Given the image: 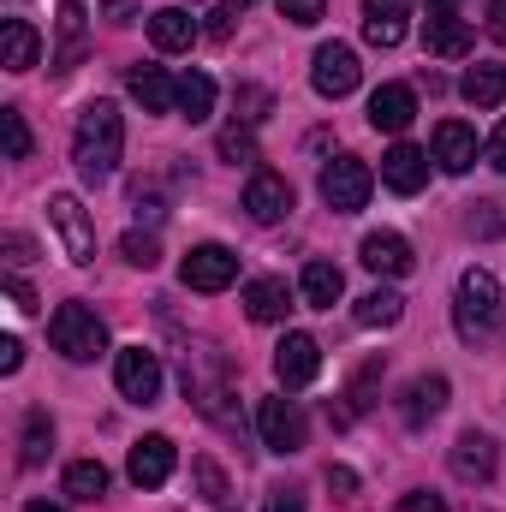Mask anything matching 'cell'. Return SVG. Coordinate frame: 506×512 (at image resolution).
I'll return each mask as SVG.
<instances>
[{
  "mask_svg": "<svg viewBox=\"0 0 506 512\" xmlns=\"http://www.w3.org/2000/svg\"><path fill=\"white\" fill-rule=\"evenodd\" d=\"M262 512H304V501H298L292 489H274V495H268V507H262Z\"/></svg>",
  "mask_w": 506,
  "mask_h": 512,
  "instance_id": "7bdbcfd3",
  "label": "cell"
},
{
  "mask_svg": "<svg viewBox=\"0 0 506 512\" xmlns=\"http://www.w3.org/2000/svg\"><path fill=\"white\" fill-rule=\"evenodd\" d=\"M114 382H120V393H126L131 405H155L161 399V358L149 346H126L114 358Z\"/></svg>",
  "mask_w": 506,
  "mask_h": 512,
  "instance_id": "52a82bcc",
  "label": "cell"
},
{
  "mask_svg": "<svg viewBox=\"0 0 506 512\" xmlns=\"http://www.w3.org/2000/svg\"><path fill=\"white\" fill-rule=\"evenodd\" d=\"M435 161L447 173H471L477 167V131L465 126V120H441L435 126Z\"/></svg>",
  "mask_w": 506,
  "mask_h": 512,
  "instance_id": "e0dca14e",
  "label": "cell"
},
{
  "mask_svg": "<svg viewBox=\"0 0 506 512\" xmlns=\"http://www.w3.org/2000/svg\"><path fill=\"white\" fill-rule=\"evenodd\" d=\"M405 18H411V0H364V42L370 48H399Z\"/></svg>",
  "mask_w": 506,
  "mask_h": 512,
  "instance_id": "9a60e30c",
  "label": "cell"
},
{
  "mask_svg": "<svg viewBox=\"0 0 506 512\" xmlns=\"http://www.w3.org/2000/svg\"><path fill=\"white\" fill-rule=\"evenodd\" d=\"M358 78H364V66H358V54H352L346 42H322V48H316V60H310V84H316V96L340 102V96L358 90Z\"/></svg>",
  "mask_w": 506,
  "mask_h": 512,
  "instance_id": "5b68a950",
  "label": "cell"
},
{
  "mask_svg": "<svg viewBox=\"0 0 506 512\" xmlns=\"http://www.w3.org/2000/svg\"><path fill=\"white\" fill-rule=\"evenodd\" d=\"M120 256H126L131 268H155L161 262V245H155V233H126L120 239Z\"/></svg>",
  "mask_w": 506,
  "mask_h": 512,
  "instance_id": "836d02e7",
  "label": "cell"
},
{
  "mask_svg": "<svg viewBox=\"0 0 506 512\" xmlns=\"http://www.w3.org/2000/svg\"><path fill=\"white\" fill-rule=\"evenodd\" d=\"M131 96L143 102V114H173L179 108V84L161 66H131Z\"/></svg>",
  "mask_w": 506,
  "mask_h": 512,
  "instance_id": "7402d4cb",
  "label": "cell"
},
{
  "mask_svg": "<svg viewBox=\"0 0 506 512\" xmlns=\"http://www.w3.org/2000/svg\"><path fill=\"white\" fill-rule=\"evenodd\" d=\"M358 256H364V268H370V274H393V280H399V274H411V262H417L411 245H405L399 233H370V239L358 245Z\"/></svg>",
  "mask_w": 506,
  "mask_h": 512,
  "instance_id": "d6986e66",
  "label": "cell"
},
{
  "mask_svg": "<svg viewBox=\"0 0 506 512\" xmlns=\"http://www.w3.org/2000/svg\"><path fill=\"white\" fill-rule=\"evenodd\" d=\"M370 191H376V173H370V161H358V155H340V161H328V167H322V203H328V209H340V215H358V209L370 203Z\"/></svg>",
  "mask_w": 506,
  "mask_h": 512,
  "instance_id": "277c9868",
  "label": "cell"
},
{
  "mask_svg": "<svg viewBox=\"0 0 506 512\" xmlns=\"http://www.w3.org/2000/svg\"><path fill=\"white\" fill-rule=\"evenodd\" d=\"M245 209H251V221H262V227L286 221L292 215V185L262 167V173H251V185H245Z\"/></svg>",
  "mask_w": 506,
  "mask_h": 512,
  "instance_id": "4fadbf2b",
  "label": "cell"
},
{
  "mask_svg": "<svg viewBox=\"0 0 506 512\" xmlns=\"http://www.w3.org/2000/svg\"><path fill=\"white\" fill-rule=\"evenodd\" d=\"M221 155H227V161H256V143H251V131L227 126V131H221Z\"/></svg>",
  "mask_w": 506,
  "mask_h": 512,
  "instance_id": "d590c367",
  "label": "cell"
},
{
  "mask_svg": "<svg viewBox=\"0 0 506 512\" xmlns=\"http://www.w3.org/2000/svg\"><path fill=\"white\" fill-rule=\"evenodd\" d=\"M233 6H251V0H233Z\"/></svg>",
  "mask_w": 506,
  "mask_h": 512,
  "instance_id": "681fc988",
  "label": "cell"
},
{
  "mask_svg": "<svg viewBox=\"0 0 506 512\" xmlns=\"http://www.w3.org/2000/svg\"><path fill=\"white\" fill-rule=\"evenodd\" d=\"M459 96H465L471 108H501V102H506V66H489V60H477V66L459 78Z\"/></svg>",
  "mask_w": 506,
  "mask_h": 512,
  "instance_id": "d4e9b609",
  "label": "cell"
},
{
  "mask_svg": "<svg viewBox=\"0 0 506 512\" xmlns=\"http://www.w3.org/2000/svg\"><path fill=\"white\" fill-rule=\"evenodd\" d=\"M489 161H495V167L506 173V120L495 126V137H489Z\"/></svg>",
  "mask_w": 506,
  "mask_h": 512,
  "instance_id": "f6af8a7d",
  "label": "cell"
},
{
  "mask_svg": "<svg viewBox=\"0 0 506 512\" xmlns=\"http://www.w3.org/2000/svg\"><path fill=\"white\" fill-rule=\"evenodd\" d=\"M423 42H429V54H441V60H465V54H471V24L459 18V0H429Z\"/></svg>",
  "mask_w": 506,
  "mask_h": 512,
  "instance_id": "9c48e42d",
  "label": "cell"
},
{
  "mask_svg": "<svg viewBox=\"0 0 506 512\" xmlns=\"http://www.w3.org/2000/svg\"><path fill=\"white\" fill-rule=\"evenodd\" d=\"M256 435L268 453H298L304 447V411L292 399H262L256 405Z\"/></svg>",
  "mask_w": 506,
  "mask_h": 512,
  "instance_id": "ba28073f",
  "label": "cell"
},
{
  "mask_svg": "<svg viewBox=\"0 0 506 512\" xmlns=\"http://www.w3.org/2000/svg\"><path fill=\"white\" fill-rule=\"evenodd\" d=\"M66 495H72V501H102V495H108V471H102L96 459L66 465Z\"/></svg>",
  "mask_w": 506,
  "mask_h": 512,
  "instance_id": "f546056e",
  "label": "cell"
},
{
  "mask_svg": "<svg viewBox=\"0 0 506 512\" xmlns=\"http://www.w3.org/2000/svg\"><path fill=\"white\" fill-rule=\"evenodd\" d=\"M381 179H387V191L411 197V191L429 185V155H423L417 143H393V149L381 155Z\"/></svg>",
  "mask_w": 506,
  "mask_h": 512,
  "instance_id": "5bb4252c",
  "label": "cell"
},
{
  "mask_svg": "<svg viewBox=\"0 0 506 512\" xmlns=\"http://www.w3.org/2000/svg\"><path fill=\"white\" fill-rule=\"evenodd\" d=\"M489 30H495V42H506V0H489Z\"/></svg>",
  "mask_w": 506,
  "mask_h": 512,
  "instance_id": "bcb514c9",
  "label": "cell"
},
{
  "mask_svg": "<svg viewBox=\"0 0 506 512\" xmlns=\"http://www.w3.org/2000/svg\"><path fill=\"white\" fill-rule=\"evenodd\" d=\"M453 477H465V483H489V477H495V441L477 435V429H465V435L453 441Z\"/></svg>",
  "mask_w": 506,
  "mask_h": 512,
  "instance_id": "ac0fdd59",
  "label": "cell"
},
{
  "mask_svg": "<svg viewBox=\"0 0 506 512\" xmlns=\"http://www.w3.org/2000/svg\"><path fill=\"white\" fill-rule=\"evenodd\" d=\"M239 12H245V6H233V0H227V6H221V12H209V36H227V30H233V18H239Z\"/></svg>",
  "mask_w": 506,
  "mask_h": 512,
  "instance_id": "f35d334b",
  "label": "cell"
},
{
  "mask_svg": "<svg viewBox=\"0 0 506 512\" xmlns=\"http://www.w3.org/2000/svg\"><path fill=\"white\" fill-rule=\"evenodd\" d=\"M411 120H417V96L405 84H381L370 96V126L376 131H405Z\"/></svg>",
  "mask_w": 506,
  "mask_h": 512,
  "instance_id": "ffe728a7",
  "label": "cell"
},
{
  "mask_svg": "<svg viewBox=\"0 0 506 512\" xmlns=\"http://www.w3.org/2000/svg\"><path fill=\"white\" fill-rule=\"evenodd\" d=\"M173 459H179V453H173V441H167V435H143V441L131 447L126 471H131V483H137V489H161V483L173 477Z\"/></svg>",
  "mask_w": 506,
  "mask_h": 512,
  "instance_id": "7c38bea8",
  "label": "cell"
},
{
  "mask_svg": "<svg viewBox=\"0 0 506 512\" xmlns=\"http://www.w3.org/2000/svg\"><path fill=\"white\" fill-rule=\"evenodd\" d=\"M322 12H328V0H280L286 24H322Z\"/></svg>",
  "mask_w": 506,
  "mask_h": 512,
  "instance_id": "e575fe53",
  "label": "cell"
},
{
  "mask_svg": "<svg viewBox=\"0 0 506 512\" xmlns=\"http://www.w3.org/2000/svg\"><path fill=\"white\" fill-rule=\"evenodd\" d=\"M316 370H322V346L310 334H286L274 346V376H280V387H310Z\"/></svg>",
  "mask_w": 506,
  "mask_h": 512,
  "instance_id": "8fae6325",
  "label": "cell"
},
{
  "mask_svg": "<svg viewBox=\"0 0 506 512\" xmlns=\"http://www.w3.org/2000/svg\"><path fill=\"white\" fill-rule=\"evenodd\" d=\"M120 149H126V120L114 102H90L78 114V131H72V161L90 185H102L114 167H120Z\"/></svg>",
  "mask_w": 506,
  "mask_h": 512,
  "instance_id": "6da1fadb",
  "label": "cell"
},
{
  "mask_svg": "<svg viewBox=\"0 0 506 512\" xmlns=\"http://www.w3.org/2000/svg\"><path fill=\"white\" fill-rule=\"evenodd\" d=\"M501 203H477L471 209V233H483V239H501Z\"/></svg>",
  "mask_w": 506,
  "mask_h": 512,
  "instance_id": "8d00e7d4",
  "label": "cell"
},
{
  "mask_svg": "<svg viewBox=\"0 0 506 512\" xmlns=\"http://www.w3.org/2000/svg\"><path fill=\"white\" fill-rule=\"evenodd\" d=\"M48 221H54V233H60V245H66L72 262H96V227H90V215H84V203L72 191L48 197Z\"/></svg>",
  "mask_w": 506,
  "mask_h": 512,
  "instance_id": "8992f818",
  "label": "cell"
},
{
  "mask_svg": "<svg viewBox=\"0 0 506 512\" xmlns=\"http://www.w3.org/2000/svg\"><path fill=\"white\" fill-rule=\"evenodd\" d=\"M179 280L191 292H221V286L239 280V256L227 251V245H197V251L179 262Z\"/></svg>",
  "mask_w": 506,
  "mask_h": 512,
  "instance_id": "30bf717a",
  "label": "cell"
},
{
  "mask_svg": "<svg viewBox=\"0 0 506 512\" xmlns=\"http://www.w3.org/2000/svg\"><path fill=\"white\" fill-rule=\"evenodd\" d=\"M6 262H12V268L30 262V239H24V233H6Z\"/></svg>",
  "mask_w": 506,
  "mask_h": 512,
  "instance_id": "ee69618b",
  "label": "cell"
},
{
  "mask_svg": "<svg viewBox=\"0 0 506 512\" xmlns=\"http://www.w3.org/2000/svg\"><path fill=\"white\" fill-rule=\"evenodd\" d=\"M149 42H155L161 54H185V48L197 42V18L179 12V6H161V12H149Z\"/></svg>",
  "mask_w": 506,
  "mask_h": 512,
  "instance_id": "44dd1931",
  "label": "cell"
},
{
  "mask_svg": "<svg viewBox=\"0 0 506 512\" xmlns=\"http://www.w3.org/2000/svg\"><path fill=\"white\" fill-rule=\"evenodd\" d=\"M191 477H197V495H203L209 507H221V501H227V471H221L215 459H197V465H191Z\"/></svg>",
  "mask_w": 506,
  "mask_h": 512,
  "instance_id": "d6a6232c",
  "label": "cell"
},
{
  "mask_svg": "<svg viewBox=\"0 0 506 512\" xmlns=\"http://www.w3.org/2000/svg\"><path fill=\"white\" fill-rule=\"evenodd\" d=\"M18 364H24V346H18V340H12V334H6V340H0V370H6V376H12V370H18Z\"/></svg>",
  "mask_w": 506,
  "mask_h": 512,
  "instance_id": "60d3db41",
  "label": "cell"
},
{
  "mask_svg": "<svg viewBox=\"0 0 506 512\" xmlns=\"http://www.w3.org/2000/svg\"><path fill=\"white\" fill-rule=\"evenodd\" d=\"M441 405H447V376H417L405 387V399H399V417L411 429H423L429 417H441Z\"/></svg>",
  "mask_w": 506,
  "mask_h": 512,
  "instance_id": "603a6c76",
  "label": "cell"
},
{
  "mask_svg": "<svg viewBox=\"0 0 506 512\" xmlns=\"http://www.w3.org/2000/svg\"><path fill=\"white\" fill-rule=\"evenodd\" d=\"M0 131H6V161H30V126L18 108H0Z\"/></svg>",
  "mask_w": 506,
  "mask_h": 512,
  "instance_id": "1f68e13d",
  "label": "cell"
},
{
  "mask_svg": "<svg viewBox=\"0 0 506 512\" xmlns=\"http://www.w3.org/2000/svg\"><path fill=\"white\" fill-rule=\"evenodd\" d=\"M36 60H42L36 24H30V18H6V24H0V66H6V72H30Z\"/></svg>",
  "mask_w": 506,
  "mask_h": 512,
  "instance_id": "2e32d148",
  "label": "cell"
},
{
  "mask_svg": "<svg viewBox=\"0 0 506 512\" xmlns=\"http://www.w3.org/2000/svg\"><path fill=\"white\" fill-rule=\"evenodd\" d=\"M6 298H12V310H24V316L36 310V292H30L24 280H6Z\"/></svg>",
  "mask_w": 506,
  "mask_h": 512,
  "instance_id": "ab89813d",
  "label": "cell"
},
{
  "mask_svg": "<svg viewBox=\"0 0 506 512\" xmlns=\"http://www.w3.org/2000/svg\"><path fill=\"white\" fill-rule=\"evenodd\" d=\"M179 114H185L191 126L215 114V84H209L203 72H185V78H179Z\"/></svg>",
  "mask_w": 506,
  "mask_h": 512,
  "instance_id": "f1b7e54d",
  "label": "cell"
},
{
  "mask_svg": "<svg viewBox=\"0 0 506 512\" xmlns=\"http://www.w3.org/2000/svg\"><path fill=\"white\" fill-rule=\"evenodd\" d=\"M328 489H334V495H352V489H358V477H352L346 465H328Z\"/></svg>",
  "mask_w": 506,
  "mask_h": 512,
  "instance_id": "b9f144b4",
  "label": "cell"
},
{
  "mask_svg": "<svg viewBox=\"0 0 506 512\" xmlns=\"http://www.w3.org/2000/svg\"><path fill=\"white\" fill-rule=\"evenodd\" d=\"M501 280L489 274V268H465L459 274V292H453V322H459V334L471 340V346H483V340H495L501 334Z\"/></svg>",
  "mask_w": 506,
  "mask_h": 512,
  "instance_id": "7a4b0ae2",
  "label": "cell"
},
{
  "mask_svg": "<svg viewBox=\"0 0 506 512\" xmlns=\"http://www.w3.org/2000/svg\"><path fill=\"white\" fill-rule=\"evenodd\" d=\"M393 512H447V501H441V495H423V489H417V495H405V501H399Z\"/></svg>",
  "mask_w": 506,
  "mask_h": 512,
  "instance_id": "74e56055",
  "label": "cell"
},
{
  "mask_svg": "<svg viewBox=\"0 0 506 512\" xmlns=\"http://www.w3.org/2000/svg\"><path fill=\"white\" fill-rule=\"evenodd\" d=\"M286 310H292V286H286V280L268 274V280H251V286H245V316H251V322H280Z\"/></svg>",
  "mask_w": 506,
  "mask_h": 512,
  "instance_id": "484cf974",
  "label": "cell"
},
{
  "mask_svg": "<svg viewBox=\"0 0 506 512\" xmlns=\"http://www.w3.org/2000/svg\"><path fill=\"white\" fill-rule=\"evenodd\" d=\"M24 512H66V507H48V501H30Z\"/></svg>",
  "mask_w": 506,
  "mask_h": 512,
  "instance_id": "c3c4849f",
  "label": "cell"
},
{
  "mask_svg": "<svg viewBox=\"0 0 506 512\" xmlns=\"http://www.w3.org/2000/svg\"><path fill=\"white\" fill-rule=\"evenodd\" d=\"M84 54V0H60V48H54V66L72 72Z\"/></svg>",
  "mask_w": 506,
  "mask_h": 512,
  "instance_id": "4316f807",
  "label": "cell"
},
{
  "mask_svg": "<svg viewBox=\"0 0 506 512\" xmlns=\"http://www.w3.org/2000/svg\"><path fill=\"white\" fill-rule=\"evenodd\" d=\"M48 340H54V352L72 358V364H90V358L108 352V328H102V316H96L90 304H60L54 322H48Z\"/></svg>",
  "mask_w": 506,
  "mask_h": 512,
  "instance_id": "3957f363",
  "label": "cell"
},
{
  "mask_svg": "<svg viewBox=\"0 0 506 512\" xmlns=\"http://www.w3.org/2000/svg\"><path fill=\"white\" fill-rule=\"evenodd\" d=\"M239 102L251 108V120H262V108H268V96H262V90H239Z\"/></svg>",
  "mask_w": 506,
  "mask_h": 512,
  "instance_id": "7dc6e473",
  "label": "cell"
},
{
  "mask_svg": "<svg viewBox=\"0 0 506 512\" xmlns=\"http://www.w3.org/2000/svg\"><path fill=\"white\" fill-rule=\"evenodd\" d=\"M48 447H54V423H48V411H30L24 417V465H42L48 459Z\"/></svg>",
  "mask_w": 506,
  "mask_h": 512,
  "instance_id": "4dcf8cb0",
  "label": "cell"
},
{
  "mask_svg": "<svg viewBox=\"0 0 506 512\" xmlns=\"http://www.w3.org/2000/svg\"><path fill=\"white\" fill-rule=\"evenodd\" d=\"M298 286H304V304H310V310H334L340 292H346V274L316 256V262H304V280H298Z\"/></svg>",
  "mask_w": 506,
  "mask_h": 512,
  "instance_id": "cb8c5ba5",
  "label": "cell"
},
{
  "mask_svg": "<svg viewBox=\"0 0 506 512\" xmlns=\"http://www.w3.org/2000/svg\"><path fill=\"white\" fill-rule=\"evenodd\" d=\"M399 316H405V298H399L393 286H376V292L358 298V322H364V328H393Z\"/></svg>",
  "mask_w": 506,
  "mask_h": 512,
  "instance_id": "83f0119b",
  "label": "cell"
}]
</instances>
